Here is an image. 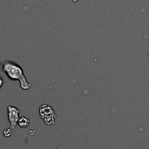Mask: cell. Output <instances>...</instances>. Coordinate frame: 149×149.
I'll return each mask as SVG.
<instances>
[{
    "mask_svg": "<svg viewBox=\"0 0 149 149\" xmlns=\"http://www.w3.org/2000/svg\"><path fill=\"white\" fill-rule=\"evenodd\" d=\"M3 135H4L5 137H10V136H11V134H12V131H11V129L7 128V129H4V130H3Z\"/></svg>",
    "mask_w": 149,
    "mask_h": 149,
    "instance_id": "obj_5",
    "label": "cell"
},
{
    "mask_svg": "<svg viewBox=\"0 0 149 149\" xmlns=\"http://www.w3.org/2000/svg\"><path fill=\"white\" fill-rule=\"evenodd\" d=\"M148 55H149V52H148Z\"/></svg>",
    "mask_w": 149,
    "mask_h": 149,
    "instance_id": "obj_7",
    "label": "cell"
},
{
    "mask_svg": "<svg viewBox=\"0 0 149 149\" xmlns=\"http://www.w3.org/2000/svg\"><path fill=\"white\" fill-rule=\"evenodd\" d=\"M3 70L5 74L12 80H19L20 87L24 90H28L31 87V84L27 81L23 73L22 68L15 63L6 62L3 65Z\"/></svg>",
    "mask_w": 149,
    "mask_h": 149,
    "instance_id": "obj_1",
    "label": "cell"
},
{
    "mask_svg": "<svg viewBox=\"0 0 149 149\" xmlns=\"http://www.w3.org/2000/svg\"><path fill=\"white\" fill-rule=\"evenodd\" d=\"M2 85H3V79H2V78H0V87L2 86Z\"/></svg>",
    "mask_w": 149,
    "mask_h": 149,
    "instance_id": "obj_6",
    "label": "cell"
},
{
    "mask_svg": "<svg viewBox=\"0 0 149 149\" xmlns=\"http://www.w3.org/2000/svg\"><path fill=\"white\" fill-rule=\"evenodd\" d=\"M39 113L46 125H52L55 121V113L53 109L48 105H43L39 108Z\"/></svg>",
    "mask_w": 149,
    "mask_h": 149,
    "instance_id": "obj_2",
    "label": "cell"
},
{
    "mask_svg": "<svg viewBox=\"0 0 149 149\" xmlns=\"http://www.w3.org/2000/svg\"><path fill=\"white\" fill-rule=\"evenodd\" d=\"M18 113H19V110L17 107H11V106L8 107V119H9L11 129H15L16 125L17 124V121L19 119Z\"/></svg>",
    "mask_w": 149,
    "mask_h": 149,
    "instance_id": "obj_3",
    "label": "cell"
},
{
    "mask_svg": "<svg viewBox=\"0 0 149 149\" xmlns=\"http://www.w3.org/2000/svg\"><path fill=\"white\" fill-rule=\"evenodd\" d=\"M17 124L20 127L22 128H26L28 127L29 124H30V120L26 118V117H21L20 119H18Z\"/></svg>",
    "mask_w": 149,
    "mask_h": 149,
    "instance_id": "obj_4",
    "label": "cell"
}]
</instances>
